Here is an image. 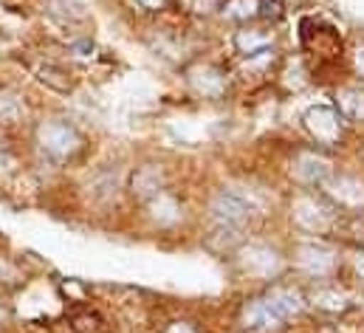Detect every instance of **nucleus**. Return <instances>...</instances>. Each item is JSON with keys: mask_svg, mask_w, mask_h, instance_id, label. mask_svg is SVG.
<instances>
[{"mask_svg": "<svg viewBox=\"0 0 364 333\" xmlns=\"http://www.w3.org/2000/svg\"><path fill=\"white\" fill-rule=\"evenodd\" d=\"M40 142H43V147H46L48 153H54V156H68V153L77 147V133H74L68 125L51 122V125H43Z\"/></svg>", "mask_w": 364, "mask_h": 333, "instance_id": "1", "label": "nucleus"}, {"mask_svg": "<svg viewBox=\"0 0 364 333\" xmlns=\"http://www.w3.org/2000/svg\"><path fill=\"white\" fill-rule=\"evenodd\" d=\"M20 113H23V102L11 93H3L0 96V122H14Z\"/></svg>", "mask_w": 364, "mask_h": 333, "instance_id": "2", "label": "nucleus"}, {"mask_svg": "<svg viewBox=\"0 0 364 333\" xmlns=\"http://www.w3.org/2000/svg\"><path fill=\"white\" fill-rule=\"evenodd\" d=\"M57 77H65L60 68H51V65H46V68H40V80L43 83H48L51 88H57V90H68L71 83H63V80H57Z\"/></svg>", "mask_w": 364, "mask_h": 333, "instance_id": "3", "label": "nucleus"}, {"mask_svg": "<svg viewBox=\"0 0 364 333\" xmlns=\"http://www.w3.org/2000/svg\"><path fill=\"white\" fill-rule=\"evenodd\" d=\"M99 325H102V319L96 314H80V317H74V328L80 333H96Z\"/></svg>", "mask_w": 364, "mask_h": 333, "instance_id": "4", "label": "nucleus"}, {"mask_svg": "<svg viewBox=\"0 0 364 333\" xmlns=\"http://www.w3.org/2000/svg\"><path fill=\"white\" fill-rule=\"evenodd\" d=\"M263 17H272V20H277V17H282V3L279 0H266L263 3V11H260Z\"/></svg>", "mask_w": 364, "mask_h": 333, "instance_id": "5", "label": "nucleus"}]
</instances>
